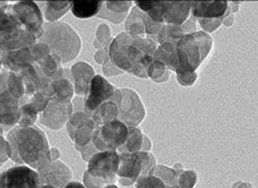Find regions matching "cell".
Wrapping results in <instances>:
<instances>
[{"mask_svg":"<svg viewBox=\"0 0 258 188\" xmlns=\"http://www.w3.org/2000/svg\"><path fill=\"white\" fill-rule=\"evenodd\" d=\"M157 41L147 36H131L123 31L108 45L110 60L123 72L141 79L148 78V70L154 61Z\"/></svg>","mask_w":258,"mask_h":188,"instance_id":"cell-1","label":"cell"},{"mask_svg":"<svg viewBox=\"0 0 258 188\" xmlns=\"http://www.w3.org/2000/svg\"><path fill=\"white\" fill-rule=\"evenodd\" d=\"M37 42L46 45L50 55L59 64L74 60L82 47L78 32L64 22L44 23L43 34Z\"/></svg>","mask_w":258,"mask_h":188,"instance_id":"cell-3","label":"cell"},{"mask_svg":"<svg viewBox=\"0 0 258 188\" xmlns=\"http://www.w3.org/2000/svg\"><path fill=\"white\" fill-rule=\"evenodd\" d=\"M37 172L40 185H51L56 188L66 186L72 178L71 169L60 160H50Z\"/></svg>","mask_w":258,"mask_h":188,"instance_id":"cell-15","label":"cell"},{"mask_svg":"<svg viewBox=\"0 0 258 188\" xmlns=\"http://www.w3.org/2000/svg\"><path fill=\"white\" fill-rule=\"evenodd\" d=\"M10 158V146L8 143L7 139L0 136V167Z\"/></svg>","mask_w":258,"mask_h":188,"instance_id":"cell-40","label":"cell"},{"mask_svg":"<svg viewBox=\"0 0 258 188\" xmlns=\"http://www.w3.org/2000/svg\"><path fill=\"white\" fill-rule=\"evenodd\" d=\"M92 119L98 126L104 124V122L117 119V105L111 100L102 103L100 107L92 114Z\"/></svg>","mask_w":258,"mask_h":188,"instance_id":"cell-28","label":"cell"},{"mask_svg":"<svg viewBox=\"0 0 258 188\" xmlns=\"http://www.w3.org/2000/svg\"><path fill=\"white\" fill-rule=\"evenodd\" d=\"M119 156L116 151L97 152L87 161L86 172L95 178L104 179L110 184L117 182Z\"/></svg>","mask_w":258,"mask_h":188,"instance_id":"cell-10","label":"cell"},{"mask_svg":"<svg viewBox=\"0 0 258 188\" xmlns=\"http://www.w3.org/2000/svg\"><path fill=\"white\" fill-rule=\"evenodd\" d=\"M133 6L134 2H106L103 3L101 10L97 16L114 24H119L127 18L128 12Z\"/></svg>","mask_w":258,"mask_h":188,"instance_id":"cell-21","label":"cell"},{"mask_svg":"<svg viewBox=\"0 0 258 188\" xmlns=\"http://www.w3.org/2000/svg\"><path fill=\"white\" fill-rule=\"evenodd\" d=\"M173 169H174V170H182V169H183V166H182V163H180V162H177V163H175V165L173 166Z\"/></svg>","mask_w":258,"mask_h":188,"instance_id":"cell-48","label":"cell"},{"mask_svg":"<svg viewBox=\"0 0 258 188\" xmlns=\"http://www.w3.org/2000/svg\"><path fill=\"white\" fill-rule=\"evenodd\" d=\"M70 72L72 82H74L75 93L79 96H84L87 92L91 80L95 76L93 68L88 64L80 61L72 66Z\"/></svg>","mask_w":258,"mask_h":188,"instance_id":"cell-20","label":"cell"},{"mask_svg":"<svg viewBox=\"0 0 258 188\" xmlns=\"http://www.w3.org/2000/svg\"><path fill=\"white\" fill-rule=\"evenodd\" d=\"M10 158L20 165L39 170L51 160L46 135L37 126H14L7 135Z\"/></svg>","mask_w":258,"mask_h":188,"instance_id":"cell-2","label":"cell"},{"mask_svg":"<svg viewBox=\"0 0 258 188\" xmlns=\"http://www.w3.org/2000/svg\"><path fill=\"white\" fill-rule=\"evenodd\" d=\"M96 122L90 118L83 122L75 133V138H74V142H75V148L76 150L80 151L81 149L85 148V146L90 145L92 143V139L95 129L97 128Z\"/></svg>","mask_w":258,"mask_h":188,"instance_id":"cell-24","label":"cell"},{"mask_svg":"<svg viewBox=\"0 0 258 188\" xmlns=\"http://www.w3.org/2000/svg\"><path fill=\"white\" fill-rule=\"evenodd\" d=\"M135 188H167V186L154 175H142L136 181Z\"/></svg>","mask_w":258,"mask_h":188,"instance_id":"cell-35","label":"cell"},{"mask_svg":"<svg viewBox=\"0 0 258 188\" xmlns=\"http://www.w3.org/2000/svg\"><path fill=\"white\" fill-rule=\"evenodd\" d=\"M144 13L137 7H133L127 15L125 23V32L131 36H145L144 32Z\"/></svg>","mask_w":258,"mask_h":188,"instance_id":"cell-23","label":"cell"},{"mask_svg":"<svg viewBox=\"0 0 258 188\" xmlns=\"http://www.w3.org/2000/svg\"><path fill=\"white\" fill-rule=\"evenodd\" d=\"M116 87L103 77L96 75L91 80L84 99V112L92 117V114L104 102L114 96Z\"/></svg>","mask_w":258,"mask_h":188,"instance_id":"cell-11","label":"cell"},{"mask_svg":"<svg viewBox=\"0 0 258 188\" xmlns=\"http://www.w3.org/2000/svg\"><path fill=\"white\" fill-rule=\"evenodd\" d=\"M177 82L183 86H191L197 80V73H184V75H176Z\"/></svg>","mask_w":258,"mask_h":188,"instance_id":"cell-41","label":"cell"},{"mask_svg":"<svg viewBox=\"0 0 258 188\" xmlns=\"http://www.w3.org/2000/svg\"><path fill=\"white\" fill-rule=\"evenodd\" d=\"M175 45L173 43H161L157 45L154 60L164 64L169 71L175 72L176 68V57H175Z\"/></svg>","mask_w":258,"mask_h":188,"instance_id":"cell-25","label":"cell"},{"mask_svg":"<svg viewBox=\"0 0 258 188\" xmlns=\"http://www.w3.org/2000/svg\"><path fill=\"white\" fill-rule=\"evenodd\" d=\"M152 148L153 146H152L151 139L148 136L143 135V142H142V146H141V151L150 153L152 151Z\"/></svg>","mask_w":258,"mask_h":188,"instance_id":"cell-44","label":"cell"},{"mask_svg":"<svg viewBox=\"0 0 258 188\" xmlns=\"http://www.w3.org/2000/svg\"><path fill=\"white\" fill-rule=\"evenodd\" d=\"M108 54V47H103L100 48V50L95 54V59L98 64H102L104 58H106V56Z\"/></svg>","mask_w":258,"mask_h":188,"instance_id":"cell-43","label":"cell"},{"mask_svg":"<svg viewBox=\"0 0 258 188\" xmlns=\"http://www.w3.org/2000/svg\"><path fill=\"white\" fill-rule=\"evenodd\" d=\"M62 188H86L84 184L80 183V182H69L66 186H63Z\"/></svg>","mask_w":258,"mask_h":188,"instance_id":"cell-46","label":"cell"},{"mask_svg":"<svg viewBox=\"0 0 258 188\" xmlns=\"http://www.w3.org/2000/svg\"><path fill=\"white\" fill-rule=\"evenodd\" d=\"M177 178L176 186L181 188H194L198 181V175L195 170H175Z\"/></svg>","mask_w":258,"mask_h":188,"instance_id":"cell-32","label":"cell"},{"mask_svg":"<svg viewBox=\"0 0 258 188\" xmlns=\"http://www.w3.org/2000/svg\"><path fill=\"white\" fill-rule=\"evenodd\" d=\"M163 26L164 24L154 22L153 20H151L147 14L144 15V32L147 37L156 40L157 35L159 34V31L161 30V28H163Z\"/></svg>","mask_w":258,"mask_h":188,"instance_id":"cell-36","label":"cell"},{"mask_svg":"<svg viewBox=\"0 0 258 188\" xmlns=\"http://www.w3.org/2000/svg\"><path fill=\"white\" fill-rule=\"evenodd\" d=\"M13 14L31 35L38 39L43 34V16L38 5L34 2H18L11 5Z\"/></svg>","mask_w":258,"mask_h":188,"instance_id":"cell-12","label":"cell"},{"mask_svg":"<svg viewBox=\"0 0 258 188\" xmlns=\"http://www.w3.org/2000/svg\"><path fill=\"white\" fill-rule=\"evenodd\" d=\"M104 188H119V187H118L116 184H109V185H107Z\"/></svg>","mask_w":258,"mask_h":188,"instance_id":"cell-49","label":"cell"},{"mask_svg":"<svg viewBox=\"0 0 258 188\" xmlns=\"http://www.w3.org/2000/svg\"><path fill=\"white\" fill-rule=\"evenodd\" d=\"M191 3L161 2L160 22L167 25H182L188 19Z\"/></svg>","mask_w":258,"mask_h":188,"instance_id":"cell-17","label":"cell"},{"mask_svg":"<svg viewBox=\"0 0 258 188\" xmlns=\"http://www.w3.org/2000/svg\"><path fill=\"white\" fill-rule=\"evenodd\" d=\"M224 19H212V20H198L201 28L205 30L207 34H210V32H213L219 28Z\"/></svg>","mask_w":258,"mask_h":188,"instance_id":"cell-38","label":"cell"},{"mask_svg":"<svg viewBox=\"0 0 258 188\" xmlns=\"http://www.w3.org/2000/svg\"><path fill=\"white\" fill-rule=\"evenodd\" d=\"M71 7V2H47L44 3V18L47 23L58 22Z\"/></svg>","mask_w":258,"mask_h":188,"instance_id":"cell-27","label":"cell"},{"mask_svg":"<svg viewBox=\"0 0 258 188\" xmlns=\"http://www.w3.org/2000/svg\"><path fill=\"white\" fill-rule=\"evenodd\" d=\"M111 101L117 105V119L127 127H138L145 117V108L138 93L132 88H116Z\"/></svg>","mask_w":258,"mask_h":188,"instance_id":"cell-8","label":"cell"},{"mask_svg":"<svg viewBox=\"0 0 258 188\" xmlns=\"http://www.w3.org/2000/svg\"><path fill=\"white\" fill-rule=\"evenodd\" d=\"M74 114L70 101L53 98L48 101L45 109L39 114L40 122L52 130H58L67 124Z\"/></svg>","mask_w":258,"mask_h":188,"instance_id":"cell-13","label":"cell"},{"mask_svg":"<svg viewBox=\"0 0 258 188\" xmlns=\"http://www.w3.org/2000/svg\"><path fill=\"white\" fill-rule=\"evenodd\" d=\"M213 39L205 31H195L184 35L175 45L176 75L196 72L210 54Z\"/></svg>","mask_w":258,"mask_h":188,"instance_id":"cell-4","label":"cell"},{"mask_svg":"<svg viewBox=\"0 0 258 188\" xmlns=\"http://www.w3.org/2000/svg\"><path fill=\"white\" fill-rule=\"evenodd\" d=\"M83 184L85 185L86 188H104L110 183L107 182V181H104V179L95 178V177L91 176L85 171L84 174H83Z\"/></svg>","mask_w":258,"mask_h":188,"instance_id":"cell-37","label":"cell"},{"mask_svg":"<svg viewBox=\"0 0 258 188\" xmlns=\"http://www.w3.org/2000/svg\"><path fill=\"white\" fill-rule=\"evenodd\" d=\"M39 188H56V187L51 186V185H40Z\"/></svg>","mask_w":258,"mask_h":188,"instance_id":"cell-50","label":"cell"},{"mask_svg":"<svg viewBox=\"0 0 258 188\" xmlns=\"http://www.w3.org/2000/svg\"><path fill=\"white\" fill-rule=\"evenodd\" d=\"M50 157H51V160H59V157H60L59 151L55 148L50 149Z\"/></svg>","mask_w":258,"mask_h":188,"instance_id":"cell-45","label":"cell"},{"mask_svg":"<svg viewBox=\"0 0 258 188\" xmlns=\"http://www.w3.org/2000/svg\"><path fill=\"white\" fill-rule=\"evenodd\" d=\"M148 175H154L160 178L161 181L165 183L167 188L171 186H176L177 174L173 168L164 165H156Z\"/></svg>","mask_w":258,"mask_h":188,"instance_id":"cell-30","label":"cell"},{"mask_svg":"<svg viewBox=\"0 0 258 188\" xmlns=\"http://www.w3.org/2000/svg\"><path fill=\"white\" fill-rule=\"evenodd\" d=\"M232 188H254V187L252 184L246 183V182H237L232 186Z\"/></svg>","mask_w":258,"mask_h":188,"instance_id":"cell-47","label":"cell"},{"mask_svg":"<svg viewBox=\"0 0 258 188\" xmlns=\"http://www.w3.org/2000/svg\"><path fill=\"white\" fill-rule=\"evenodd\" d=\"M164 77L169 79V70L166 68L164 64H161L160 61L154 60L151 66L149 67L148 70V78L152 79L155 82H166Z\"/></svg>","mask_w":258,"mask_h":188,"instance_id":"cell-34","label":"cell"},{"mask_svg":"<svg viewBox=\"0 0 258 188\" xmlns=\"http://www.w3.org/2000/svg\"><path fill=\"white\" fill-rule=\"evenodd\" d=\"M103 2H94V0H78L71 2L70 10L78 19H91L95 15H98Z\"/></svg>","mask_w":258,"mask_h":188,"instance_id":"cell-22","label":"cell"},{"mask_svg":"<svg viewBox=\"0 0 258 188\" xmlns=\"http://www.w3.org/2000/svg\"><path fill=\"white\" fill-rule=\"evenodd\" d=\"M191 16L195 20L225 19L229 14L228 2H195L191 3Z\"/></svg>","mask_w":258,"mask_h":188,"instance_id":"cell-18","label":"cell"},{"mask_svg":"<svg viewBox=\"0 0 258 188\" xmlns=\"http://www.w3.org/2000/svg\"><path fill=\"white\" fill-rule=\"evenodd\" d=\"M20 77L23 82L24 89H25V97L24 98H29L36 93L42 92L43 89L51 84V80L43 75V72L40 70L36 62L22 71L20 73Z\"/></svg>","mask_w":258,"mask_h":188,"instance_id":"cell-16","label":"cell"},{"mask_svg":"<svg viewBox=\"0 0 258 188\" xmlns=\"http://www.w3.org/2000/svg\"><path fill=\"white\" fill-rule=\"evenodd\" d=\"M184 36L181 25H167L164 24L163 28L159 31L157 35V44L161 43H173L176 44L177 41H179Z\"/></svg>","mask_w":258,"mask_h":188,"instance_id":"cell-29","label":"cell"},{"mask_svg":"<svg viewBox=\"0 0 258 188\" xmlns=\"http://www.w3.org/2000/svg\"><path fill=\"white\" fill-rule=\"evenodd\" d=\"M102 70L104 72V75L108 76V77H114V76H117V75H122V73H123L122 70H119L115 66V65L110 60L108 54H107L106 58H104V60L102 62Z\"/></svg>","mask_w":258,"mask_h":188,"instance_id":"cell-39","label":"cell"},{"mask_svg":"<svg viewBox=\"0 0 258 188\" xmlns=\"http://www.w3.org/2000/svg\"><path fill=\"white\" fill-rule=\"evenodd\" d=\"M25 89L19 75L7 69L0 71V128L11 130L19 124L21 100Z\"/></svg>","mask_w":258,"mask_h":188,"instance_id":"cell-5","label":"cell"},{"mask_svg":"<svg viewBox=\"0 0 258 188\" xmlns=\"http://www.w3.org/2000/svg\"><path fill=\"white\" fill-rule=\"evenodd\" d=\"M36 43V37L13 14L11 5L0 6V53L32 47Z\"/></svg>","mask_w":258,"mask_h":188,"instance_id":"cell-6","label":"cell"},{"mask_svg":"<svg viewBox=\"0 0 258 188\" xmlns=\"http://www.w3.org/2000/svg\"><path fill=\"white\" fill-rule=\"evenodd\" d=\"M90 118H92L88 114H86L84 111H78L76 113L72 114V116L70 117V119L68 120V122L66 124L67 126V133L70 137V139L74 141L75 138V133L76 130L85 122L86 120H88Z\"/></svg>","mask_w":258,"mask_h":188,"instance_id":"cell-33","label":"cell"},{"mask_svg":"<svg viewBox=\"0 0 258 188\" xmlns=\"http://www.w3.org/2000/svg\"><path fill=\"white\" fill-rule=\"evenodd\" d=\"M119 163L117 170V182L120 185H135L142 175H148L157 165L156 158L151 152L118 153Z\"/></svg>","mask_w":258,"mask_h":188,"instance_id":"cell-7","label":"cell"},{"mask_svg":"<svg viewBox=\"0 0 258 188\" xmlns=\"http://www.w3.org/2000/svg\"><path fill=\"white\" fill-rule=\"evenodd\" d=\"M40 181L36 170L28 166H15L0 174V188H39Z\"/></svg>","mask_w":258,"mask_h":188,"instance_id":"cell-14","label":"cell"},{"mask_svg":"<svg viewBox=\"0 0 258 188\" xmlns=\"http://www.w3.org/2000/svg\"><path fill=\"white\" fill-rule=\"evenodd\" d=\"M181 27H182V31L184 35H188V34H191V32H195V31H197L196 20L194 19L192 16H190L189 19H187L182 24Z\"/></svg>","mask_w":258,"mask_h":188,"instance_id":"cell-42","label":"cell"},{"mask_svg":"<svg viewBox=\"0 0 258 188\" xmlns=\"http://www.w3.org/2000/svg\"><path fill=\"white\" fill-rule=\"evenodd\" d=\"M143 133L139 127H128V136L125 143L117 150V153H135L141 151Z\"/></svg>","mask_w":258,"mask_h":188,"instance_id":"cell-26","label":"cell"},{"mask_svg":"<svg viewBox=\"0 0 258 188\" xmlns=\"http://www.w3.org/2000/svg\"><path fill=\"white\" fill-rule=\"evenodd\" d=\"M128 136V127L118 119L104 122L95 129L92 143L98 152L116 151L122 146Z\"/></svg>","mask_w":258,"mask_h":188,"instance_id":"cell-9","label":"cell"},{"mask_svg":"<svg viewBox=\"0 0 258 188\" xmlns=\"http://www.w3.org/2000/svg\"><path fill=\"white\" fill-rule=\"evenodd\" d=\"M0 61L5 69L18 75L35 62L31 55V47L0 53Z\"/></svg>","mask_w":258,"mask_h":188,"instance_id":"cell-19","label":"cell"},{"mask_svg":"<svg viewBox=\"0 0 258 188\" xmlns=\"http://www.w3.org/2000/svg\"><path fill=\"white\" fill-rule=\"evenodd\" d=\"M39 116L38 111L29 102H23L20 107L19 126H34Z\"/></svg>","mask_w":258,"mask_h":188,"instance_id":"cell-31","label":"cell"}]
</instances>
